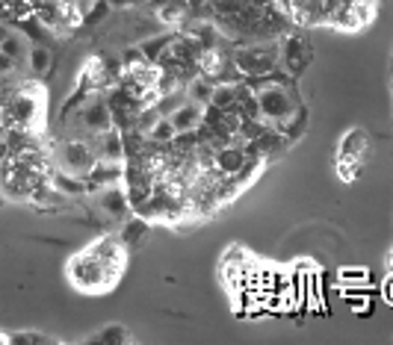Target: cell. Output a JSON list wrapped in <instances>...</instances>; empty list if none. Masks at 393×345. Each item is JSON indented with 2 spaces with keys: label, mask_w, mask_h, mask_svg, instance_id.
<instances>
[{
  "label": "cell",
  "mask_w": 393,
  "mask_h": 345,
  "mask_svg": "<svg viewBox=\"0 0 393 345\" xmlns=\"http://www.w3.org/2000/svg\"><path fill=\"white\" fill-rule=\"evenodd\" d=\"M175 133H177L175 124L166 119V115H160L157 124L148 130V133H145V139H148L151 145H157V147H163V145H169V142L175 139Z\"/></svg>",
  "instance_id": "obj_15"
},
{
  "label": "cell",
  "mask_w": 393,
  "mask_h": 345,
  "mask_svg": "<svg viewBox=\"0 0 393 345\" xmlns=\"http://www.w3.org/2000/svg\"><path fill=\"white\" fill-rule=\"evenodd\" d=\"M172 36H175V32H157V36L142 39V42H139V51H142V56L148 59V62H157V56H160V54L169 47Z\"/></svg>",
  "instance_id": "obj_14"
},
{
  "label": "cell",
  "mask_w": 393,
  "mask_h": 345,
  "mask_svg": "<svg viewBox=\"0 0 393 345\" xmlns=\"http://www.w3.org/2000/svg\"><path fill=\"white\" fill-rule=\"evenodd\" d=\"M0 342H6V337H4V334H0Z\"/></svg>",
  "instance_id": "obj_28"
},
{
  "label": "cell",
  "mask_w": 393,
  "mask_h": 345,
  "mask_svg": "<svg viewBox=\"0 0 393 345\" xmlns=\"http://www.w3.org/2000/svg\"><path fill=\"white\" fill-rule=\"evenodd\" d=\"M237 104V83H216L213 86V95H210V107H219V109H228Z\"/></svg>",
  "instance_id": "obj_16"
},
{
  "label": "cell",
  "mask_w": 393,
  "mask_h": 345,
  "mask_svg": "<svg viewBox=\"0 0 393 345\" xmlns=\"http://www.w3.org/2000/svg\"><path fill=\"white\" fill-rule=\"evenodd\" d=\"M145 234H148V222H145L142 216H136V219L124 222V227L119 230V239H122L124 248H136V245L145 239Z\"/></svg>",
  "instance_id": "obj_12"
},
{
  "label": "cell",
  "mask_w": 393,
  "mask_h": 345,
  "mask_svg": "<svg viewBox=\"0 0 393 345\" xmlns=\"http://www.w3.org/2000/svg\"><path fill=\"white\" fill-rule=\"evenodd\" d=\"M242 162H245V151L231 142V145H222L219 151H216V159H213V166H216L222 174H237L242 169Z\"/></svg>",
  "instance_id": "obj_10"
},
{
  "label": "cell",
  "mask_w": 393,
  "mask_h": 345,
  "mask_svg": "<svg viewBox=\"0 0 393 345\" xmlns=\"http://www.w3.org/2000/svg\"><path fill=\"white\" fill-rule=\"evenodd\" d=\"M110 0H95V4L86 9V18H83V27H95V24H104L110 18Z\"/></svg>",
  "instance_id": "obj_19"
},
{
  "label": "cell",
  "mask_w": 393,
  "mask_h": 345,
  "mask_svg": "<svg viewBox=\"0 0 393 345\" xmlns=\"http://www.w3.org/2000/svg\"><path fill=\"white\" fill-rule=\"evenodd\" d=\"M136 0H110V6L112 9H124V6H134Z\"/></svg>",
  "instance_id": "obj_25"
},
{
  "label": "cell",
  "mask_w": 393,
  "mask_h": 345,
  "mask_svg": "<svg viewBox=\"0 0 393 345\" xmlns=\"http://www.w3.org/2000/svg\"><path fill=\"white\" fill-rule=\"evenodd\" d=\"M9 30H12L9 24H0V44H4V39L9 36Z\"/></svg>",
  "instance_id": "obj_27"
},
{
  "label": "cell",
  "mask_w": 393,
  "mask_h": 345,
  "mask_svg": "<svg viewBox=\"0 0 393 345\" xmlns=\"http://www.w3.org/2000/svg\"><path fill=\"white\" fill-rule=\"evenodd\" d=\"M334 171H337V177L343 180V183H355V180L361 177V171H364V162L337 157V166H334Z\"/></svg>",
  "instance_id": "obj_18"
},
{
  "label": "cell",
  "mask_w": 393,
  "mask_h": 345,
  "mask_svg": "<svg viewBox=\"0 0 393 345\" xmlns=\"http://www.w3.org/2000/svg\"><path fill=\"white\" fill-rule=\"evenodd\" d=\"M317 4H325V0H317Z\"/></svg>",
  "instance_id": "obj_29"
},
{
  "label": "cell",
  "mask_w": 393,
  "mask_h": 345,
  "mask_svg": "<svg viewBox=\"0 0 393 345\" xmlns=\"http://www.w3.org/2000/svg\"><path fill=\"white\" fill-rule=\"evenodd\" d=\"M352 310H355V313H364V316H367V313H370L367 298H355V301H352Z\"/></svg>",
  "instance_id": "obj_24"
},
{
  "label": "cell",
  "mask_w": 393,
  "mask_h": 345,
  "mask_svg": "<svg viewBox=\"0 0 393 345\" xmlns=\"http://www.w3.org/2000/svg\"><path fill=\"white\" fill-rule=\"evenodd\" d=\"M385 298H387V301L393 304V274L387 277V284H385Z\"/></svg>",
  "instance_id": "obj_26"
},
{
  "label": "cell",
  "mask_w": 393,
  "mask_h": 345,
  "mask_svg": "<svg viewBox=\"0 0 393 345\" xmlns=\"http://www.w3.org/2000/svg\"><path fill=\"white\" fill-rule=\"evenodd\" d=\"M367 277H370L367 269H343V272H340V281H343V284H358V286H364Z\"/></svg>",
  "instance_id": "obj_21"
},
{
  "label": "cell",
  "mask_w": 393,
  "mask_h": 345,
  "mask_svg": "<svg viewBox=\"0 0 393 345\" xmlns=\"http://www.w3.org/2000/svg\"><path fill=\"white\" fill-rule=\"evenodd\" d=\"M234 65L240 68V74L245 80H257L266 77L272 71H278V39L275 42H252L234 47Z\"/></svg>",
  "instance_id": "obj_2"
},
{
  "label": "cell",
  "mask_w": 393,
  "mask_h": 345,
  "mask_svg": "<svg viewBox=\"0 0 393 345\" xmlns=\"http://www.w3.org/2000/svg\"><path fill=\"white\" fill-rule=\"evenodd\" d=\"M15 74H18V62H15L12 56H6L4 51H0V80L15 77Z\"/></svg>",
  "instance_id": "obj_23"
},
{
  "label": "cell",
  "mask_w": 393,
  "mask_h": 345,
  "mask_svg": "<svg viewBox=\"0 0 393 345\" xmlns=\"http://www.w3.org/2000/svg\"><path fill=\"white\" fill-rule=\"evenodd\" d=\"M6 342H33V345H47V342H59L47 334H36V331H18V334H9Z\"/></svg>",
  "instance_id": "obj_20"
},
{
  "label": "cell",
  "mask_w": 393,
  "mask_h": 345,
  "mask_svg": "<svg viewBox=\"0 0 393 345\" xmlns=\"http://www.w3.org/2000/svg\"><path fill=\"white\" fill-rule=\"evenodd\" d=\"M51 157H54V166L62 171H71L77 177H86V171L95 166V151L89 139H77V136H62L54 147H51Z\"/></svg>",
  "instance_id": "obj_3"
},
{
  "label": "cell",
  "mask_w": 393,
  "mask_h": 345,
  "mask_svg": "<svg viewBox=\"0 0 393 345\" xmlns=\"http://www.w3.org/2000/svg\"><path fill=\"white\" fill-rule=\"evenodd\" d=\"M51 186H54L57 192H62L65 198H83V195H86V180L77 177V174H71V171H62V169H54Z\"/></svg>",
  "instance_id": "obj_9"
},
{
  "label": "cell",
  "mask_w": 393,
  "mask_h": 345,
  "mask_svg": "<svg viewBox=\"0 0 393 345\" xmlns=\"http://www.w3.org/2000/svg\"><path fill=\"white\" fill-rule=\"evenodd\" d=\"M166 119L175 124L177 133H184V130H199L201 121H204V107L192 104V101H184L172 115H166Z\"/></svg>",
  "instance_id": "obj_8"
},
{
  "label": "cell",
  "mask_w": 393,
  "mask_h": 345,
  "mask_svg": "<svg viewBox=\"0 0 393 345\" xmlns=\"http://www.w3.org/2000/svg\"><path fill=\"white\" fill-rule=\"evenodd\" d=\"M307 62H310V44L299 36V32H284L278 39V68H281L287 77H302L307 71Z\"/></svg>",
  "instance_id": "obj_4"
},
{
  "label": "cell",
  "mask_w": 393,
  "mask_h": 345,
  "mask_svg": "<svg viewBox=\"0 0 393 345\" xmlns=\"http://www.w3.org/2000/svg\"><path fill=\"white\" fill-rule=\"evenodd\" d=\"M0 51H4L6 56H12L15 62H21L24 59V54H27V39L21 36V32L18 30H9V36L4 39V44H0Z\"/></svg>",
  "instance_id": "obj_17"
},
{
  "label": "cell",
  "mask_w": 393,
  "mask_h": 345,
  "mask_svg": "<svg viewBox=\"0 0 393 345\" xmlns=\"http://www.w3.org/2000/svg\"><path fill=\"white\" fill-rule=\"evenodd\" d=\"M210 95H213V83L204 80L201 74H195L189 83H187V101L199 104V107H207L210 104Z\"/></svg>",
  "instance_id": "obj_13"
},
{
  "label": "cell",
  "mask_w": 393,
  "mask_h": 345,
  "mask_svg": "<svg viewBox=\"0 0 393 345\" xmlns=\"http://www.w3.org/2000/svg\"><path fill=\"white\" fill-rule=\"evenodd\" d=\"M98 210L104 212L110 222H124L134 207H130V198H127V189L112 183V186H104L101 195H98Z\"/></svg>",
  "instance_id": "obj_5"
},
{
  "label": "cell",
  "mask_w": 393,
  "mask_h": 345,
  "mask_svg": "<svg viewBox=\"0 0 393 345\" xmlns=\"http://www.w3.org/2000/svg\"><path fill=\"white\" fill-rule=\"evenodd\" d=\"M127 248L116 234H104L83 254H77L69 262V277L80 292H107L119 284L124 272Z\"/></svg>",
  "instance_id": "obj_1"
},
{
  "label": "cell",
  "mask_w": 393,
  "mask_h": 345,
  "mask_svg": "<svg viewBox=\"0 0 393 345\" xmlns=\"http://www.w3.org/2000/svg\"><path fill=\"white\" fill-rule=\"evenodd\" d=\"M92 339H98V342H130V337L122 331L119 325H112L110 331H104V334H95Z\"/></svg>",
  "instance_id": "obj_22"
},
{
  "label": "cell",
  "mask_w": 393,
  "mask_h": 345,
  "mask_svg": "<svg viewBox=\"0 0 393 345\" xmlns=\"http://www.w3.org/2000/svg\"><path fill=\"white\" fill-rule=\"evenodd\" d=\"M367 154H370V139H367V130H361V127L346 130V136H343V142H340V147H337V157L367 162Z\"/></svg>",
  "instance_id": "obj_7"
},
{
  "label": "cell",
  "mask_w": 393,
  "mask_h": 345,
  "mask_svg": "<svg viewBox=\"0 0 393 345\" xmlns=\"http://www.w3.org/2000/svg\"><path fill=\"white\" fill-rule=\"evenodd\" d=\"M124 177V162L122 159H95V166L86 171V192H98L104 186L122 183Z\"/></svg>",
  "instance_id": "obj_6"
},
{
  "label": "cell",
  "mask_w": 393,
  "mask_h": 345,
  "mask_svg": "<svg viewBox=\"0 0 393 345\" xmlns=\"http://www.w3.org/2000/svg\"><path fill=\"white\" fill-rule=\"evenodd\" d=\"M54 47L51 44H33L30 51H27V65H30V71L36 74V77H47L54 68Z\"/></svg>",
  "instance_id": "obj_11"
}]
</instances>
